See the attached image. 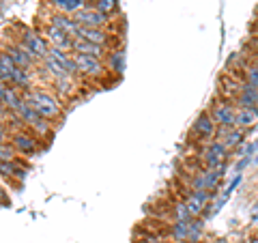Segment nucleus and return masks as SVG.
Listing matches in <instances>:
<instances>
[{
  "instance_id": "obj_1",
  "label": "nucleus",
  "mask_w": 258,
  "mask_h": 243,
  "mask_svg": "<svg viewBox=\"0 0 258 243\" xmlns=\"http://www.w3.org/2000/svg\"><path fill=\"white\" fill-rule=\"evenodd\" d=\"M22 95H24V101L41 118L50 120V123H56V120L62 118V103L50 91H43L41 86H32L28 91H24Z\"/></svg>"
},
{
  "instance_id": "obj_2",
  "label": "nucleus",
  "mask_w": 258,
  "mask_h": 243,
  "mask_svg": "<svg viewBox=\"0 0 258 243\" xmlns=\"http://www.w3.org/2000/svg\"><path fill=\"white\" fill-rule=\"evenodd\" d=\"M228 159H230V151L215 138L200 144V164H203V168L226 172L228 170Z\"/></svg>"
},
{
  "instance_id": "obj_3",
  "label": "nucleus",
  "mask_w": 258,
  "mask_h": 243,
  "mask_svg": "<svg viewBox=\"0 0 258 243\" xmlns=\"http://www.w3.org/2000/svg\"><path fill=\"white\" fill-rule=\"evenodd\" d=\"M18 43H20L24 50H26L39 65H41V63L47 58V54H50V45H47L45 37H43L39 30L24 28V30L20 32V37H18Z\"/></svg>"
},
{
  "instance_id": "obj_4",
  "label": "nucleus",
  "mask_w": 258,
  "mask_h": 243,
  "mask_svg": "<svg viewBox=\"0 0 258 243\" xmlns=\"http://www.w3.org/2000/svg\"><path fill=\"white\" fill-rule=\"evenodd\" d=\"M74 60H76V67H78V78L99 80L103 76H108V65L101 58H93V56H84V54H74Z\"/></svg>"
},
{
  "instance_id": "obj_5",
  "label": "nucleus",
  "mask_w": 258,
  "mask_h": 243,
  "mask_svg": "<svg viewBox=\"0 0 258 243\" xmlns=\"http://www.w3.org/2000/svg\"><path fill=\"white\" fill-rule=\"evenodd\" d=\"M226 172L220 170H209V168H200L194 174H189V190H198V192H217L220 183L224 179Z\"/></svg>"
},
{
  "instance_id": "obj_6",
  "label": "nucleus",
  "mask_w": 258,
  "mask_h": 243,
  "mask_svg": "<svg viewBox=\"0 0 258 243\" xmlns=\"http://www.w3.org/2000/svg\"><path fill=\"white\" fill-rule=\"evenodd\" d=\"M9 144L13 147V151L18 153V155H37L39 149H41V144H39V138L30 132V129H18V132H13L11 138H9Z\"/></svg>"
},
{
  "instance_id": "obj_7",
  "label": "nucleus",
  "mask_w": 258,
  "mask_h": 243,
  "mask_svg": "<svg viewBox=\"0 0 258 243\" xmlns=\"http://www.w3.org/2000/svg\"><path fill=\"white\" fill-rule=\"evenodd\" d=\"M209 114H211L213 123L217 127H235L237 106L228 99H215L211 106H209Z\"/></svg>"
},
{
  "instance_id": "obj_8",
  "label": "nucleus",
  "mask_w": 258,
  "mask_h": 243,
  "mask_svg": "<svg viewBox=\"0 0 258 243\" xmlns=\"http://www.w3.org/2000/svg\"><path fill=\"white\" fill-rule=\"evenodd\" d=\"M215 132H217V125L213 123V118H211V114H209V110H205V112H200V114L196 116V120H194V125L189 129V140L203 144L207 140H213Z\"/></svg>"
},
{
  "instance_id": "obj_9",
  "label": "nucleus",
  "mask_w": 258,
  "mask_h": 243,
  "mask_svg": "<svg viewBox=\"0 0 258 243\" xmlns=\"http://www.w3.org/2000/svg\"><path fill=\"white\" fill-rule=\"evenodd\" d=\"M74 20L80 24V26H84V28H108L110 30V24H112V18L99 13L93 5H88V7H84V9L76 11Z\"/></svg>"
},
{
  "instance_id": "obj_10",
  "label": "nucleus",
  "mask_w": 258,
  "mask_h": 243,
  "mask_svg": "<svg viewBox=\"0 0 258 243\" xmlns=\"http://www.w3.org/2000/svg\"><path fill=\"white\" fill-rule=\"evenodd\" d=\"M78 39L88 41V43H95V45H103V47H108V50H114V43H116L112 30H108V28H84V26H80Z\"/></svg>"
},
{
  "instance_id": "obj_11",
  "label": "nucleus",
  "mask_w": 258,
  "mask_h": 243,
  "mask_svg": "<svg viewBox=\"0 0 258 243\" xmlns=\"http://www.w3.org/2000/svg\"><path fill=\"white\" fill-rule=\"evenodd\" d=\"M41 35L45 37V41L50 47H56V50H64V52H71V45H74V39H71L67 32H62L60 28L52 26V24H45V28L39 30Z\"/></svg>"
},
{
  "instance_id": "obj_12",
  "label": "nucleus",
  "mask_w": 258,
  "mask_h": 243,
  "mask_svg": "<svg viewBox=\"0 0 258 243\" xmlns=\"http://www.w3.org/2000/svg\"><path fill=\"white\" fill-rule=\"evenodd\" d=\"M245 134L247 132H243L239 127H217L215 140H220L228 151H235L245 142Z\"/></svg>"
},
{
  "instance_id": "obj_13",
  "label": "nucleus",
  "mask_w": 258,
  "mask_h": 243,
  "mask_svg": "<svg viewBox=\"0 0 258 243\" xmlns=\"http://www.w3.org/2000/svg\"><path fill=\"white\" fill-rule=\"evenodd\" d=\"M5 52L11 56V60L15 63V67H20V69H28V71H32V69H37L39 67V63L32 58V56L24 50V47L18 43V41H13V43H9L5 47Z\"/></svg>"
},
{
  "instance_id": "obj_14",
  "label": "nucleus",
  "mask_w": 258,
  "mask_h": 243,
  "mask_svg": "<svg viewBox=\"0 0 258 243\" xmlns=\"http://www.w3.org/2000/svg\"><path fill=\"white\" fill-rule=\"evenodd\" d=\"M47 24L60 28L62 32H67L71 39H78V32H80V24L74 20V15H67V13H58V11H52L50 13V20Z\"/></svg>"
},
{
  "instance_id": "obj_15",
  "label": "nucleus",
  "mask_w": 258,
  "mask_h": 243,
  "mask_svg": "<svg viewBox=\"0 0 258 243\" xmlns=\"http://www.w3.org/2000/svg\"><path fill=\"white\" fill-rule=\"evenodd\" d=\"M232 103H235L237 108H258V91L252 84L243 82L239 86V91L235 95V99H232Z\"/></svg>"
},
{
  "instance_id": "obj_16",
  "label": "nucleus",
  "mask_w": 258,
  "mask_h": 243,
  "mask_svg": "<svg viewBox=\"0 0 258 243\" xmlns=\"http://www.w3.org/2000/svg\"><path fill=\"white\" fill-rule=\"evenodd\" d=\"M71 52H74V54H84V56H93V58H101V60H106V56L110 54L108 47L88 43V41H82V39H74Z\"/></svg>"
},
{
  "instance_id": "obj_17",
  "label": "nucleus",
  "mask_w": 258,
  "mask_h": 243,
  "mask_svg": "<svg viewBox=\"0 0 258 243\" xmlns=\"http://www.w3.org/2000/svg\"><path fill=\"white\" fill-rule=\"evenodd\" d=\"M258 123V108H237V116H235V127L249 132L254 129Z\"/></svg>"
},
{
  "instance_id": "obj_18",
  "label": "nucleus",
  "mask_w": 258,
  "mask_h": 243,
  "mask_svg": "<svg viewBox=\"0 0 258 243\" xmlns=\"http://www.w3.org/2000/svg\"><path fill=\"white\" fill-rule=\"evenodd\" d=\"M45 3H47V7H52V11L67 13V15H74L76 11L91 5L88 0H45Z\"/></svg>"
},
{
  "instance_id": "obj_19",
  "label": "nucleus",
  "mask_w": 258,
  "mask_h": 243,
  "mask_svg": "<svg viewBox=\"0 0 258 243\" xmlns=\"http://www.w3.org/2000/svg\"><path fill=\"white\" fill-rule=\"evenodd\" d=\"M0 176H5V179H26V168H22L18 164V159L15 161H3L0 159Z\"/></svg>"
},
{
  "instance_id": "obj_20",
  "label": "nucleus",
  "mask_w": 258,
  "mask_h": 243,
  "mask_svg": "<svg viewBox=\"0 0 258 243\" xmlns=\"http://www.w3.org/2000/svg\"><path fill=\"white\" fill-rule=\"evenodd\" d=\"M15 69H18V67H15V63L11 60V56L7 54L5 50H0V82L11 84Z\"/></svg>"
},
{
  "instance_id": "obj_21",
  "label": "nucleus",
  "mask_w": 258,
  "mask_h": 243,
  "mask_svg": "<svg viewBox=\"0 0 258 243\" xmlns=\"http://www.w3.org/2000/svg\"><path fill=\"white\" fill-rule=\"evenodd\" d=\"M39 67H43L45 74L52 78V82H54V80H60V78H67V76H69L67 69H64L56 58H52V56H47V58H45L41 65H39Z\"/></svg>"
},
{
  "instance_id": "obj_22",
  "label": "nucleus",
  "mask_w": 258,
  "mask_h": 243,
  "mask_svg": "<svg viewBox=\"0 0 258 243\" xmlns=\"http://www.w3.org/2000/svg\"><path fill=\"white\" fill-rule=\"evenodd\" d=\"M125 63H127V58H125V52L123 50H110V54L106 56V65H108V71H114V74H123L125 71Z\"/></svg>"
},
{
  "instance_id": "obj_23",
  "label": "nucleus",
  "mask_w": 258,
  "mask_h": 243,
  "mask_svg": "<svg viewBox=\"0 0 258 243\" xmlns=\"http://www.w3.org/2000/svg\"><path fill=\"white\" fill-rule=\"evenodd\" d=\"M168 211H170V222H191L194 220V215L187 209V205H185V200L172 202Z\"/></svg>"
},
{
  "instance_id": "obj_24",
  "label": "nucleus",
  "mask_w": 258,
  "mask_h": 243,
  "mask_svg": "<svg viewBox=\"0 0 258 243\" xmlns=\"http://www.w3.org/2000/svg\"><path fill=\"white\" fill-rule=\"evenodd\" d=\"M11 86H15L18 91H28V88H32V71L28 69H15L13 74V80H11Z\"/></svg>"
},
{
  "instance_id": "obj_25",
  "label": "nucleus",
  "mask_w": 258,
  "mask_h": 243,
  "mask_svg": "<svg viewBox=\"0 0 258 243\" xmlns=\"http://www.w3.org/2000/svg\"><path fill=\"white\" fill-rule=\"evenodd\" d=\"M54 86L58 88L60 95H71L78 88V78L74 76H67V78H60V80H54Z\"/></svg>"
},
{
  "instance_id": "obj_26",
  "label": "nucleus",
  "mask_w": 258,
  "mask_h": 243,
  "mask_svg": "<svg viewBox=\"0 0 258 243\" xmlns=\"http://www.w3.org/2000/svg\"><path fill=\"white\" fill-rule=\"evenodd\" d=\"M241 74H243V82L252 84L256 91H258V65L256 63H247L243 69H241Z\"/></svg>"
},
{
  "instance_id": "obj_27",
  "label": "nucleus",
  "mask_w": 258,
  "mask_h": 243,
  "mask_svg": "<svg viewBox=\"0 0 258 243\" xmlns=\"http://www.w3.org/2000/svg\"><path fill=\"white\" fill-rule=\"evenodd\" d=\"M95 9L99 11V13H103V15H108V18H112L116 11H118V3L116 0H95Z\"/></svg>"
},
{
  "instance_id": "obj_28",
  "label": "nucleus",
  "mask_w": 258,
  "mask_h": 243,
  "mask_svg": "<svg viewBox=\"0 0 258 243\" xmlns=\"http://www.w3.org/2000/svg\"><path fill=\"white\" fill-rule=\"evenodd\" d=\"M15 157H18V153L13 151L11 144H3L0 147V159L3 161H15Z\"/></svg>"
},
{
  "instance_id": "obj_29",
  "label": "nucleus",
  "mask_w": 258,
  "mask_h": 243,
  "mask_svg": "<svg viewBox=\"0 0 258 243\" xmlns=\"http://www.w3.org/2000/svg\"><path fill=\"white\" fill-rule=\"evenodd\" d=\"M138 243H168V239L164 237V234H159V232H147Z\"/></svg>"
},
{
  "instance_id": "obj_30",
  "label": "nucleus",
  "mask_w": 258,
  "mask_h": 243,
  "mask_svg": "<svg viewBox=\"0 0 258 243\" xmlns=\"http://www.w3.org/2000/svg\"><path fill=\"white\" fill-rule=\"evenodd\" d=\"M256 151H258V140H252V142L243 144V149H241V157H254Z\"/></svg>"
},
{
  "instance_id": "obj_31",
  "label": "nucleus",
  "mask_w": 258,
  "mask_h": 243,
  "mask_svg": "<svg viewBox=\"0 0 258 243\" xmlns=\"http://www.w3.org/2000/svg\"><path fill=\"white\" fill-rule=\"evenodd\" d=\"M241 181H243V174H235V179H232L228 185H226V190H224V194H226V196H232V192H235L237 188H239V185H241Z\"/></svg>"
},
{
  "instance_id": "obj_32",
  "label": "nucleus",
  "mask_w": 258,
  "mask_h": 243,
  "mask_svg": "<svg viewBox=\"0 0 258 243\" xmlns=\"http://www.w3.org/2000/svg\"><path fill=\"white\" fill-rule=\"evenodd\" d=\"M9 138H11V132L7 129L5 123H0V147H3V144H9Z\"/></svg>"
},
{
  "instance_id": "obj_33",
  "label": "nucleus",
  "mask_w": 258,
  "mask_h": 243,
  "mask_svg": "<svg viewBox=\"0 0 258 243\" xmlns=\"http://www.w3.org/2000/svg\"><path fill=\"white\" fill-rule=\"evenodd\" d=\"M9 86H11V84L0 82V106H3V103H5V97H7V91H9Z\"/></svg>"
},
{
  "instance_id": "obj_34",
  "label": "nucleus",
  "mask_w": 258,
  "mask_h": 243,
  "mask_svg": "<svg viewBox=\"0 0 258 243\" xmlns=\"http://www.w3.org/2000/svg\"><path fill=\"white\" fill-rule=\"evenodd\" d=\"M249 222H252L254 226H258V205H256V209H254V213H252V217H249Z\"/></svg>"
},
{
  "instance_id": "obj_35",
  "label": "nucleus",
  "mask_w": 258,
  "mask_h": 243,
  "mask_svg": "<svg viewBox=\"0 0 258 243\" xmlns=\"http://www.w3.org/2000/svg\"><path fill=\"white\" fill-rule=\"evenodd\" d=\"M247 243H258V237H252V239H249Z\"/></svg>"
},
{
  "instance_id": "obj_36",
  "label": "nucleus",
  "mask_w": 258,
  "mask_h": 243,
  "mask_svg": "<svg viewBox=\"0 0 258 243\" xmlns=\"http://www.w3.org/2000/svg\"><path fill=\"white\" fill-rule=\"evenodd\" d=\"M254 63H256V65H258V58H256V60H254Z\"/></svg>"
}]
</instances>
